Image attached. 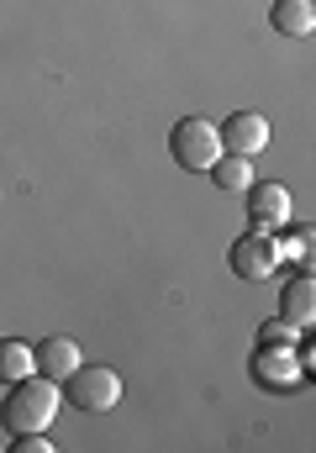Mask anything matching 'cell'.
I'll return each instance as SVG.
<instances>
[{"label": "cell", "mask_w": 316, "mask_h": 453, "mask_svg": "<svg viewBox=\"0 0 316 453\" xmlns=\"http://www.w3.org/2000/svg\"><path fill=\"white\" fill-rule=\"evenodd\" d=\"M269 21H274L280 37H312L316 32V5L312 0H274Z\"/></svg>", "instance_id": "10"}, {"label": "cell", "mask_w": 316, "mask_h": 453, "mask_svg": "<svg viewBox=\"0 0 316 453\" xmlns=\"http://www.w3.org/2000/svg\"><path fill=\"white\" fill-rule=\"evenodd\" d=\"M248 222H253V232H280L290 222V190L274 180H264V185L253 180L248 185Z\"/></svg>", "instance_id": "5"}, {"label": "cell", "mask_w": 316, "mask_h": 453, "mask_svg": "<svg viewBox=\"0 0 316 453\" xmlns=\"http://www.w3.org/2000/svg\"><path fill=\"white\" fill-rule=\"evenodd\" d=\"M274 269H280V242H274L269 232H248V237L232 242V274H237V280L264 285Z\"/></svg>", "instance_id": "4"}, {"label": "cell", "mask_w": 316, "mask_h": 453, "mask_svg": "<svg viewBox=\"0 0 316 453\" xmlns=\"http://www.w3.org/2000/svg\"><path fill=\"white\" fill-rule=\"evenodd\" d=\"M211 174H216L221 190H248V185H253V158H237V153H232V158H216Z\"/></svg>", "instance_id": "11"}, {"label": "cell", "mask_w": 316, "mask_h": 453, "mask_svg": "<svg viewBox=\"0 0 316 453\" xmlns=\"http://www.w3.org/2000/svg\"><path fill=\"white\" fill-rule=\"evenodd\" d=\"M0 422L5 433H53L58 422V385L53 380H16L5 406H0Z\"/></svg>", "instance_id": "1"}, {"label": "cell", "mask_w": 316, "mask_h": 453, "mask_svg": "<svg viewBox=\"0 0 316 453\" xmlns=\"http://www.w3.org/2000/svg\"><path fill=\"white\" fill-rule=\"evenodd\" d=\"M16 453H53L48 433H16Z\"/></svg>", "instance_id": "15"}, {"label": "cell", "mask_w": 316, "mask_h": 453, "mask_svg": "<svg viewBox=\"0 0 316 453\" xmlns=\"http://www.w3.org/2000/svg\"><path fill=\"white\" fill-rule=\"evenodd\" d=\"M280 258H296V264H301V258H312V226H306V232H296V237L280 248Z\"/></svg>", "instance_id": "14"}, {"label": "cell", "mask_w": 316, "mask_h": 453, "mask_svg": "<svg viewBox=\"0 0 316 453\" xmlns=\"http://www.w3.org/2000/svg\"><path fill=\"white\" fill-rule=\"evenodd\" d=\"M27 374H37L32 369V348L27 342H0V380H27Z\"/></svg>", "instance_id": "12"}, {"label": "cell", "mask_w": 316, "mask_h": 453, "mask_svg": "<svg viewBox=\"0 0 316 453\" xmlns=\"http://www.w3.org/2000/svg\"><path fill=\"white\" fill-rule=\"evenodd\" d=\"M64 385H69V401H74L80 411H111V406L121 401V374L105 369V364H80Z\"/></svg>", "instance_id": "3"}, {"label": "cell", "mask_w": 316, "mask_h": 453, "mask_svg": "<svg viewBox=\"0 0 316 453\" xmlns=\"http://www.w3.org/2000/svg\"><path fill=\"white\" fill-rule=\"evenodd\" d=\"M253 374L274 390H290V385H301V358H296V348H258Z\"/></svg>", "instance_id": "8"}, {"label": "cell", "mask_w": 316, "mask_h": 453, "mask_svg": "<svg viewBox=\"0 0 316 453\" xmlns=\"http://www.w3.org/2000/svg\"><path fill=\"white\" fill-rule=\"evenodd\" d=\"M80 364H85V353H80V342L74 338H48L42 348H32V369H37L42 380H53V385L69 380Z\"/></svg>", "instance_id": "7"}, {"label": "cell", "mask_w": 316, "mask_h": 453, "mask_svg": "<svg viewBox=\"0 0 316 453\" xmlns=\"http://www.w3.org/2000/svg\"><path fill=\"white\" fill-rule=\"evenodd\" d=\"M296 338H301V327H290L285 317L258 327V348H296Z\"/></svg>", "instance_id": "13"}, {"label": "cell", "mask_w": 316, "mask_h": 453, "mask_svg": "<svg viewBox=\"0 0 316 453\" xmlns=\"http://www.w3.org/2000/svg\"><path fill=\"white\" fill-rule=\"evenodd\" d=\"M221 148H232L237 158H258L269 148V121L258 111H237L221 121Z\"/></svg>", "instance_id": "6"}, {"label": "cell", "mask_w": 316, "mask_h": 453, "mask_svg": "<svg viewBox=\"0 0 316 453\" xmlns=\"http://www.w3.org/2000/svg\"><path fill=\"white\" fill-rule=\"evenodd\" d=\"M280 317H285L290 327H301V333L316 322V280L312 274H301V280L285 285V296H280Z\"/></svg>", "instance_id": "9"}, {"label": "cell", "mask_w": 316, "mask_h": 453, "mask_svg": "<svg viewBox=\"0 0 316 453\" xmlns=\"http://www.w3.org/2000/svg\"><path fill=\"white\" fill-rule=\"evenodd\" d=\"M169 153L180 158V169H211L221 158V127L206 116H185L169 132Z\"/></svg>", "instance_id": "2"}]
</instances>
